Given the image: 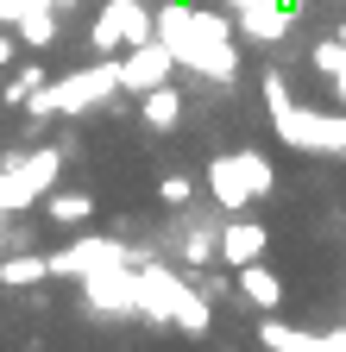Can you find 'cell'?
Segmentation results:
<instances>
[{"mask_svg":"<svg viewBox=\"0 0 346 352\" xmlns=\"http://www.w3.org/2000/svg\"><path fill=\"white\" fill-rule=\"evenodd\" d=\"M158 38L170 44L177 69L189 63L208 82H239V51H233V19L189 7V0H164L158 7Z\"/></svg>","mask_w":346,"mask_h":352,"instance_id":"6da1fadb","label":"cell"},{"mask_svg":"<svg viewBox=\"0 0 346 352\" xmlns=\"http://www.w3.org/2000/svg\"><path fill=\"white\" fill-rule=\"evenodd\" d=\"M271 245V233L258 227V220H221V264L239 271V264H258Z\"/></svg>","mask_w":346,"mask_h":352,"instance_id":"8fae6325","label":"cell"},{"mask_svg":"<svg viewBox=\"0 0 346 352\" xmlns=\"http://www.w3.org/2000/svg\"><path fill=\"white\" fill-rule=\"evenodd\" d=\"M309 63L340 88V107H346V32H340V38H321L315 51H309Z\"/></svg>","mask_w":346,"mask_h":352,"instance_id":"e0dca14e","label":"cell"},{"mask_svg":"<svg viewBox=\"0 0 346 352\" xmlns=\"http://www.w3.org/2000/svg\"><path fill=\"white\" fill-rule=\"evenodd\" d=\"M271 189H277V170H271L265 151H221L208 164V195H214L221 214H239L252 201H265Z\"/></svg>","mask_w":346,"mask_h":352,"instance_id":"277c9868","label":"cell"},{"mask_svg":"<svg viewBox=\"0 0 346 352\" xmlns=\"http://www.w3.org/2000/svg\"><path fill=\"white\" fill-rule=\"evenodd\" d=\"M227 7H233V13H246V7H258V0H227Z\"/></svg>","mask_w":346,"mask_h":352,"instance_id":"d4e9b609","label":"cell"},{"mask_svg":"<svg viewBox=\"0 0 346 352\" xmlns=\"http://www.w3.org/2000/svg\"><path fill=\"white\" fill-rule=\"evenodd\" d=\"M45 220H57V227H89V220H95V195H82V189H51V195H45Z\"/></svg>","mask_w":346,"mask_h":352,"instance_id":"2e32d148","label":"cell"},{"mask_svg":"<svg viewBox=\"0 0 346 352\" xmlns=\"http://www.w3.org/2000/svg\"><path fill=\"white\" fill-rule=\"evenodd\" d=\"M101 19L120 32L126 51L145 44V38H158V7H145V0H101Z\"/></svg>","mask_w":346,"mask_h":352,"instance_id":"30bf717a","label":"cell"},{"mask_svg":"<svg viewBox=\"0 0 346 352\" xmlns=\"http://www.w3.org/2000/svg\"><path fill=\"white\" fill-rule=\"evenodd\" d=\"M170 69H177V57H170L164 38H145L133 44V51H120V95H145V88H164Z\"/></svg>","mask_w":346,"mask_h":352,"instance_id":"52a82bcc","label":"cell"},{"mask_svg":"<svg viewBox=\"0 0 346 352\" xmlns=\"http://www.w3.org/2000/svg\"><path fill=\"white\" fill-rule=\"evenodd\" d=\"M89 51H95V57H120V51H126V44H120V32H113L101 13L89 19Z\"/></svg>","mask_w":346,"mask_h":352,"instance_id":"ffe728a7","label":"cell"},{"mask_svg":"<svg viewBox=\"0 0 346 352\" xmlns=\"http://www.w3.org/2000/svg\"><path fill=\"white\" fill-rule=\"evenodd\" d=\"M233 283H239V296L258 308V315H271V308L283 302V277L271 271L265 258H258V264H239V271H233Z\"/></svg>","mask_w":346,"mask_h":352,"instance_id":"7c38bea8","label":"cell"},{"mask_svg":"<svg viewBox=\"0 0 346 352\" xmlns=\"http://www.w3.org/2000/svg\"><path fill=\"white\" fill-rule=\"evenodd\" d=\"M139 120L151 126V132H170V126H177L183 120V95H177V88H145V95H139Z\"/></svg>","mask_w":346,"mask_h":352,"instance_id":"9a60e30c","label":"cell"},{"mask_svg":"<svg viewBox=\"0 0 346 352\" xmlns=\"http://www.w3.org/2000/svg\"><path fill=\"white\" fill-rule=\"evenodd\" d=\"M45 277H51V252H7L0 258V283L7 289H32Z\"/></svg>","mask_w":346,"mask_h":352,"instance_id":"5bb4252c","label":"cell"},{"mask_svg":"<svg viewBox=\"0 0 346 352\" xmlns=\"http://www.w3.org/2000/svg\"><path fill=\"white\" fill-rule=\"evenodd\" d=\"M57 170H63V145H38V151L0 157V214H25L32 201H45L57 189Z\"/></svg>","mask_w":346,"mask_h":352,"instance_id":"5b68a950","label":"cell"},{"mask_svg":"<svg viewBox=\"0 0 346 352\" xmlns=\"http://www.w3.org/2000/svg\"><path fill=\"white\" fill-rule=\"evenodd\" d=\"M139 315H145V321H164V327H183L189 340H202V333L214 327V302H208L195 283H183L170 264L145 258V264H139Z\"/></svg>","mask_w":346,"mask_h":352,"instance_id":"7a4b0ae2","label":"cell"},{"mask_svg":"<svg viewBox=\"0 0 346 352\" xmlns=\"http://www.w3.org/2000/svg\"><path fill=\"white\" fill-rule=\"evenodd\" d=\"M13 63H19V32L0 25V69H13Z\"/></svg>","mask_w":346,"mask_h":352,"instance_id":"603a6c76","label":"cell"},{"mask_svg":"<svg viewBox=\"0 0 346 352\" xmlns=\"http://www.w3.org/2000/svg\"><path fill=\"white\" fill-rule=\"evenodd\" d=\"M113 264H133V245L126 239H69L63 252H51V277H95V271H113Z\"/></svg>","mask_w":346,"mask_h":352,"instance_id":"8992f818","label":"cell"},{"mask_svg":"<svg viewBox=\"0 0 346 352\" xmlns=\"http://www.w3.org/2000/svg\"><path fill=\"white\" fill-rule=\"evenodd\" d=\"M57 0H13V32L25 51H45V44H57Z\"/></svg>","mask_w":346,"mask_h":352,"instance_id":"9c48e42d","label":"cell"},{"mask_svg":"<svg viewBox=\"0 0 346 352\" xmlns=\"http://www.w3.org/2000/svg\"><path fill=\"white\" fill-rule=\"evenodd\" d=\"M258 340H265L271 352H321V333H302V327H283V321H265Z\"/></svg>","mask_w":346,"mask_h":352,"instance_id":"ac0fdd59","label":"cell"},{"mask_svg":"<svg viewBox=\"0 0 346 352\" xmlns=\"http://www.w3.org/2000/svg\"><path fill=\"white\" fill-rule=\"evenodd\" d=\"M195 289H202L208 302H227V296H239V283H227L221 271H202V277H195Z\"/></svg>","mask_w":346,"mask_h":352,"instance_id":"7402d4cb","label":"cell"},{"mask_svg":"<svg viewBox=\"0 0 346 352\" xmlns=\"http://www.w3.org/2000/svg\"><path fill=\"white\" fill-rule=\"evenodd\" d=\"M0 25H13V0H0Z\"/></svg>","mask_w":346,"mask_h":352,"instance_id":"cb8c5ba5","label":"cell"},{"mask_svg":"<svg viewBox=\"0 0 346 352\" xmlns=\"http://www.w3.org/2000/svg\"><path fill=\"white\" fill-rule=\"evenodd\" d=\"M158 195H164V208H189V201H195V183H189V176H177V170H170L164 183H158Z\"/></svg>","mask_w":346,"mask_h":352,"instance_id":"44dd1931","label":"cell"},{"mask_svg":"<svg viewBox=\"0 0 346 352\" xmlns=\"http://www.w3.org/2000/svg\"><path fill=\"white\" fill-rule=\"evenodd\" d=\"M177 252L189 258V271H208V264L221 258V220H189L183 239H177Z\"/></svg>","mask_w":346,"mask_h":352,"instance_id":"4fadbf2b","label":"cell"},{"mask_svg":"<svg viewBox=\"0 0 346 352\" xmlns=\"http://www.w3.org/2000/svg\"><path fill=\"white\" fill-rule=\"evenodd\" d=\"M265 107H271V132L283 145H296V151H346V120L340 113H315V107H296L277 69L265 76Z\"/></svg>","mask_w":346,"mask_h":352,"instance_id":"3957f363","label":"cell"},{"mask_svg":"<svg viewBox=\"0 0 346 352\" xmlns=\"http://www.w3.org/2000/svg\"><path fill=\"white\" fill-rule=\"evenodd\" d=\"M82 289H89V308H101V315H139V264L95 271L82 277Z\"/></svg>","mask_w":346,"mask_h":352,"instance_id":"ba28073f","label":"cell"},{"mask_svg":"<svg viewBox=\"0 0 346 352\" xmlns=\"http://www.w3.org/2000/svg\"><path fill=\"white\" fill-rule=\"evenodd\" d=\"M57 7H76V0H57Z\"/></svg>","mask_w":346,"mask_h":352,"instance_id":"484cf974","label":"cell"},{"mask_svg":"<svg viewBox=\"0 0 346 352\" xmlns=\"http://www.w3.org/2000/svg\"><path fill=\"white\" fill-rule=\"evenodd\" d=\"M38 88H45V69H38V63H25V69L7 82V107H25V101L38 95Z\"/></svg>","mask_w":346,"mask_h":352,"instance_id":"d6986e66","label":"cell"}]
</instances>
